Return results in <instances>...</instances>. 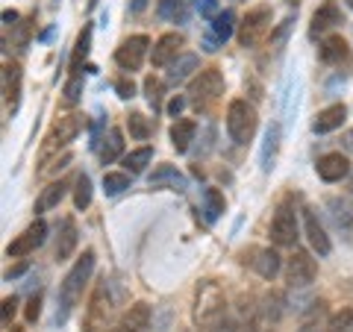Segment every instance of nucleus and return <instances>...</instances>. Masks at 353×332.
I'll return each instance as SVG.
<instances>
[{
  "label": "nucleus",
  "instance_id": "9b49d317",
  "mask_svg": "<svg viewBox=\"0 0 353 332\" xmlns=\"http://www.w3.org/2000/svg\"><path fill=\"white\" fill-rule=\"evenodd\" d=\"M106 315H109V294H106V280L97 285L92 300H88V312H85V332H97L106 324Z\"/></svg>",
  "mask_w": 353,
  "mask_h": 332
},
{
  "label": "nucleus",
  "instance_id": "dca6fc26",
  "mask_svg": "<svg viewBox=\"0 0 353 332\" xmlns=\"http://www.w3.org/2000/svg\"><path fill=\"white\" fill-rule=\"evenodd\" d=\"M303 224H306V238H309V245L315 247L318 256H327V253L333 250V245H330V236L324 232L321 220H318V215L312 212V209H303Z\"/></svg>",
  "mask_w": 353,
  "mask_h": 332
},
{
  "label": "nucleus",
  "instance_id": "423d86ee",
  "mask_svg": "<svg viewBox=\"0 0 353 332\" xmlns=\"http://www.w3.org/2000/svg\"><path fill=\"white\" fill-rule=\"evenodd\" d=\"M271 30V6H253L239 24V44L241 48H256Z\"/></svg>",
  "mask_w": 353,
  "mask_h": 332
},
{
  "label": "nucleus",
  "instance_id": "6e6552de",
  "mask_svg": "<svg viewBox=\"0 0 353 332\" xmlns=\"http://www.w3.org/2000/svg\"><path fill=\"white\" fill-rule=\"evenodd\" d=\"M318 276V264L315 259L309 256L306 250L297 247L292 256H289V264H285V280H289L292 289H306V285H312Z\"/></svg>",
  "mask_w": 353,
  "mask_h": 332
},
{
  "label": "nucleus",
  "instance_id": "c03bdc74",
  "mask_svg": "<svg viewBox=\"0 0 353 332\" xmlns=\"http://www.w3.org/2000/svg\"><path fill=\"white\" fill-rule=\"evenodd\" d=\"M15 312H18V297H6L3 300V324H9V320L15 318Z\"/></svg>",
  "mask_w": 353,
  "mask_h": 332
},
{
  "label": "nucleus",
  "instance_id": "20e7f679",
  "mask_svg": "<svg viewBox=\"0 0 353 332\" xmlns=\"http://www.w3.org/2000/svg\"><path fill=\"white\" fill-rule=\"evenodd\" d=\"M221 94H224V74H221V68H215V65L212 68H203L189 85V101L201 109V112L212 106Z\"/></svg>",
  "mask_w": 353,
  "mask_h": 332
},
{
  "label": "nucleus",
  "instance_id": "3c124183",
  "mask_svg": "<svg viewBox=\"0 0 353 332\" xmlns=\"http://www.w3.org/2000/svg\"><path fill=\"white\" fill-rule=\"evenodd\" d=\"M350 191H353V176H350Z\"/></svg>",
  "mask_w": 353,
  "mask_h": 332
},
{
  "label": "nucleus",
  "instance_id": "58836bf2",
  "mask_svg": "<svg viewBox=\"0 0 353 332\" xmlns=\"http://www.w3.org/2000/svg\"><path fill=\"white\" fill-rule=\"evenodd\" d=\"M62 94H65V103L74 106L77 101H80V94H83V74H71V80L65 83L62 88Z\"/></svg>",
  "mask_w": 353,
  "mask_h": 332
},
{
  "label": "nucleus",
  "instance_id": "c9c22d12",
  "mask_svg": "<svg viewBox=\"0 0 353 332\" xmlns=\"http://www.w3.org/2000/svg\"><path fill=\"white\" fill-rule=\"evenodd\" d=\"M130 176H132V174H106V176H103V191H106L109 197L127 191V188H130Z\"/></svg>",
  "mask_w": 353,
  "mask_h": 332
},
{
  "label": "nucleus",
  "instance_id": "5fc2aeb1",
  "mask_svg": "<svg viewBox=\"0 0 353 332\" xmlns=\"http://www.w3.org/2000/svg\"><path fill=\"white\" fill-rule=\"evenodd\" d=\"M12 332H21V329H15V326H12Z\"/></svg>",
  "mask_w": 353,
  "mask_h": 332
},
{
  "label": "nucleus",
  "instance_id": "a211bd4d",
  "mask_svg": "<svg viewBox=\"0 0 353 332\" xmlns=\"http://www.w3.org/2000/svg\"><path fill=\"white\" fill-rule=\"evenodd\" d=\"M192 3L194 0H159L157 3V15L171 24H185L192 15Z\"/></svg>",
  "mask_w": 353,
  "mask_h": 332
},
{
  "label": "nucleus",
  "instance_id": "4be33fe9",
  "mask_svg": "<svg viewBox=\"0 0 353 332\" xmlns=\"http://www.w3.org/2000/svg\"><path fill=\"white\" fill-rule=\"evenodd\" d=\"M197 68H201V59H197L194 53H183V56H176V59L171 62L168 83H171V85H180V83L189 80L192 71H197Z\"/></svg>",
  "mask_w": 353,
  "mask_h": 332
},
{
  "label": "nucleus",
  "instance_id": "393cba45",
  "mask_svg": "<svg viewBox=\"0 0 353 332\" xmlns=\"http://www.w3.org/2000/svg\"><path fill=\"white\" fill-rule=\"evenodd\" d=\"M165 183H168L171 188H176V191H183V188H185V176L176 171L174 165H159V168L150 174V185L153 188H162Z\"/></svg>",
  "mask_w": 353,
  "mask_h": 332
},
{
  "label": "nucleus",
  "instance_id": "6e6d98bb",
  "mask_svg": "<svg viewBox=\"0 0 353 332\" xmlns=\"http://www.w3.org/2000/svg\"><path fill=\"white\" fill-rule=\"evenodd\" d=\"M221 332H230V329H221Z\"/></svg>",
  "mask_w": 353,
  "mask_h": 332
},
{
  "label": "nucleus",
  "instance_id": "2f4dec72",
  "mask_svg": "<svg viewBox=\"0 0 353 332\" xmlns=\"http://www.w3.org/2000/svg\"><path fill=\"white\" fill-rule=\"evenodd\" d=\"M127 129H130V136H132V138L145 141V138H150L153 124H150V118H148V115H141V112H130V118H127Z\"/></svg>",
  "mask_w": 353,
  "mask_h": 332
},
{
  "label": "nucleus",
  "instance_id": "7c9ffc66",
  "mask_svg": "<svg viewBox=\"0 0 353 332\" xmlns=\"http://www.w3.org/2000/svg\"><path fill=\"white\" fill-rule=\"evenodd\" d=\"M150 159H153V150L150 147H139V150H132V153H127L124 156V168H127V174H141L150 165Z\"/></svg>",
  "mask_w": 353,
  "mask_h": 332
},
{
  "label": "nucleus",
  "instance_id": "a878e982",
  "mask_svg": "<svg viewBox=\"0 0 353 332\" xmlns=\"http://www.w3.org/2000/svg\"><path fill=\"white\" fill-rule=\"evenodd\" d=\"M121 150H124V132L121 129H109L106 136H103V145H101V162L103 165H112L118 156H121Z\"/></svg>",
  "mask_w": 353,
  "mask_h": 332
},
{
  "label": "nucleus",
  "instance_id": "bb28decb",
  "mask_svg": "<svg viewBox=\"0 0 353 332\" xmlns=\"http://www.w3.org/2000/svg\"><path fill=\"white\" fill-rule=\"evenodd\" d=\"M277 147H280V127L271 124L265 129V145H262V171L268 174L274 168V159H277Z\"/></svg>",
  "mask_w": 353,
  "mask_h": 332
},
{
  "label": "nucleus",
  "instance_id": "de8ad7c7",
  "mask_svg": "<svg viewBox=\"0 0 353 332\" xmlns=\"http://www.w3.org/2000/svg\"><path fill=\"white\" fill-rule=\"evenodd\" d=\"M3 21H6V24H15V21H18V12H9V9H6V12H3Z\"/></svg>",
  "mask_w": 353,
  "mask_h": 332
},
{
  "label": "nucleus",
  "instance_id": "b1692460",
  "mask_svg": "<svg viewBox=\"0 0 353 332\" xmlns=\"http://www.w3.org/2000/svg\"><path fill=\"white\" fill-rule=\"evenodd\" d=\"M250 264L256 268L262 280H274L280 273V256L277 250H256V259H250Z\"/></svg>",
  "mask_w": 353,
  "mask_h": 332
},
{
  "label": "nucleus",
  "instance_id": "4c0bfd02",
  "mask_svg": "<svg viewBox=\"0 0 353 332\" xmlns=\"http://www.w3.org/2000/svg\"><path fill=\"white\" fill-rule=\"evenodd\" d=\"M353 326V312L350 309H341V312H336L333 318L327 320V332H350Z\"/></svg>",
  "mask_w": 353,
  "mask_h": 332
},
{
  "label": "nucleus",
  "instance_id": "c756f323",
  "mask_svg": "<svg viewBox=\"0 0 353 332\" xmlns=\"http://www.w3.org/2000/svg\"><path fill=\"white\" fill-rule=\"evenodd\" d=\"M233 30H236V15L230 12V9H224V12H218L212 18V36L218 41H227L230 36H233Z\"/></svg>",
  "mask_w": 353,
  "mask_h": 332
},
{
  "label": "nucleus",
  "instance_id": "1a4fd4ad",
  "mask_svg": "<svg viewBox=\"0 0 353 332\" xmlns=\"http://www.w3.org/2000/svg\"><path fill=\"white\" fill-rule=\"evenodd\" d=\"M44 238H48V224H44L41 218H36V220H32V224L12 241V245L6 247V256H9V259L30 256V253H36V250L44 245Z\"/></svg>",
  "mask_w": 353,
  "mask_h": 332
},
{
  "label": "nucleus",
  "instance_id": "0eeeda50",
  "mask_svg": "<svg viewBox=\"0 0 353 332\" xmlns=\"http://www.w3.org/2000/svg\"><path fill=\"white\" fill-rule=\"evenodd\" d=\"M271 238H274V245H280V247H289L297 241V212L289 200H283L277 206V212H274Z\"/></svg>",
  "mask_w": 353,
  "mask_h": 332
},
{
  "label": "nucleus",
  "instance_id": "a18cd8bd",
  "mask_svg": "<svg viewBox=\"0 0 353 332\" xmlns=\"http://www.w3.org/2000/svg\"><path fill=\"white\" fill-rule=\"evenodd\" d=\"M183 106H185V97H174V101L168 103V112L176 118V115H180L183 112Z\"/></svg>",
  "mask_w": 353,
  "mask_h": 332
},
{
  "label": "nucleus",
  "instance_id": "864d4df0",
  "mask_svg": "<svg viewBox=\"0 0 353 332\" xmlns=\"http://www.w3.org/2000/svg\"><path fill=\"white\" fill-rule=\"evenodd\" d=\"M176 332H189V329H176Z\"/></svg>",
  "mask_w": 353,
  "mask_h": 332
},
{
  "label": "nucleus",
  "instance_id": "a19ab883",
  "mask_svg": "<svg viewBox=\"0 0 353 332\" xmlns=\"http://www.w3.org/2000/svg\"><path fill=\"white\" fill-rule=\"evenodd\" d=\"M115 92H118V97H124V101H130V97L136 94V85H132L130 76H121V80H115Z\"/></svg>",
  "mask_w": 353,
  "mask_h": 332
},
{
  "label": "nucleus",
  "instance_id": "37998d69",
  "mask_svg": "<svg viewBox=\"0 0 353 332\" xmlns=\"http://www.w3.org/2000/svg\"><path fill=\"white\" fill-rule=\"evenodd\" d=\"M24 312H27V320H30V324H32V320H39V315H41V297H39V294H36V297H30V303H27Z\"/></svg>",
  "mask_w": 353,
  "mask_h": 332
},
{
  "label": "nucleus",
  "instance_id": "79ce46f5",
  "mask_svg": "<svg viewBox=\"0 0 353 332\" xmlns=\"http://www.w3.org/2000/svg\"><path fill=\"white\" fill-rule=\"evenodd\" d=\"M197 9H201V15L212 21L218 15V0H197Z\"/></svg>",
  "mask_w": 353,
  "mask_h": 332
},
{
  "label": "nucleus",
  "instance_id": "603ef678",
  "mask_svg": "<svg viewBox=\"0 0 353 332\" xmlns=\"http://www.w3.org/2000/svg\"><path fill=\"white\" fill-rule=\"evenodd\" d=\"M347 6H350V9H353V0H347Z\"/></svg>",
  "mask_w": 353,
  "mask_h": 332
},
{
  "label": "nucleus",
  "instance_id": "412c9836",
  "mask_svg": "<svg viewBox=\"0 0 353 332\" xmlns=\"http://www.w3.org/2000/svg\"><path fill=\"white\" fill-rule=\"evenodd\" d=\"M77 247V224L71 218H65L62 220V227H59V236H57V247H53V256H57L59 262H65L74 253Z\"/></svg>",
  "mask_w": 353,
  "mask_h": 332
},
{
  "label": "nucleus",
  "instance_id": "473e14b6",
  "mask_svg": "<svg viewBox=\"0 0 353 332\" xmlns=\"http://www.w3.org/2000/svg\"><path fill=\"white\" fill-rule=\"evenodd\" d=\"M145 97H148V103L153 106V112H159V109H162V97H165V83L157 80V76H148V80H145Z\"/></svg>",
  "mask_w": 353,
  "mask_h": 332
},
{
  "label": "nucleus",
  "instance_id": "ea45409f",
  "mask_svg": "<svg viewBox=\"0 0 353 332\" xmlns=\"http://www.w3.org/2000/svg\"><path fill=\"white\" fill-rule=\"evenodd\" d=\"M318 315H324V303H318V309H312V315L303 320V326L297 329V332H327V324H321Z\"/></svg>",
  "mask_w": 353,
  "mask_h": 332
},
{
  "label": "nucleus",
  "instance_id": "aec40b11",
  "mask_svg": "<svg viewBox=\"0 0 353 332\" xmlns=\"http://www.w3.org/2000/svg\"><path fill=\"white\" fill-rule=\"evenodd\" d=\"M18 92H21V68L15 62L3 65V101H6L9 112H15L18 109Z\"/></svg>",
  "mask_w": 353,
  "mask_h": 332
},
{
  "label": "nucleus",
  "instance_id": "f03ea898",
  "mask_svg": "<svg viewBox=\"0 0 353 332\" xmlns=\"http://www.w3.org/2000/svg\"><path fill=\"white\" fill-rule=\"evenodd\" d=\"M94 250H83V256L74 262V268L65 273V280L59 282V312H57V320H68V315L74 312V306L80 303L83 297V289L88 282V276L94 271Z\"/></svg>",
  "mask_w": 353,
  "mask_h": 332
},
{
  "label": "nucleus",
  "instance_id": "9d476101",
  "mask_svg": "<svg viewBox=\"0 0 353 332\" xmlns=\"http://www.w3.org/2000/svg\"><path fill=\"white\" fill-rule=\"evenodd\" d=\"M150 48V39L148 36H130L121 41V48L115 50V62L121 65L124 71H139L141 68V62H145V53Z\"/></svg>",
  "mask_w": 353,
  "mask_h": 332
},
{
  "label": "nucleus",
  "instance_id": "ddd939ff",
  "mask_svg": "<svg viewBox=\"0 0 353 332\" xmlns=\"http://www.w3.org/2000/svg\"><path fill=\"white\" fill-rule=\"evenodd\" d=\"M315 171L324 183H341L350 174V162H347L345 153H324V156L318 159Z\"/></svg>",
  "mask_w": 353,
  "mask_h": 332
},
{
  "label": "nucleus",
  "instance_id": "c85d7f7f",
  "mask_svg": "<svg viewBox=\"0 0 353 332\" xmlns=\"http://www.w3.org/2000/svg\"><path fill=\"white\" fill-rule=\"evenodd\" d=\"M65 191H68V183H65V180H59V183H50V185L41 191V197H39L36 212H48V209L59 206V203H62V197H65Z\"/></svg>",
  "mask_w": 353,
  "mask_h": 332
},
{
  "label": "nucleus",
  "instance_id": "72a5a7b5",
  "mask_svg": "<svg viewBox=\"0 0 353 332\" xmlns=\"http://www.w3.org/2000/svg\"><path fill=\"white\" fill-rule=\"evenodd\" d=\"M88 203H92V180H88V174H80L77 176V188H74V206L88 209Z\"/></svg>",
  "mask_w": 353,
  "mask_h": 332
},
{
  "label": "nucleus",
  "instance_id": "7ed1b4c3",
  "mask_svg": "<svg viewBox=\"0 0 353 332\" xmlns=\"http://www.w3.org/2000/svg\"><path fill=\"white\" fill-rule=\"evenodd\" d=\"M256 127H259L256 109L248 101H233L227 106V132L236 145H250L253 136H256Z\"/></svg>",
  "mask_w": 353,
  "mask_h": 332
},
{
  "label": "nucleus",
  "instance_id": "8fccbe9b",
  "mask_svg": "<svg viewBox=\"0 0 353 332\" xmlns=\"http://www.w3.org/2000/svg\"><path fill=\"white\" fill-rule=\"evenodd\" d=\"M139 9H145V0H136V3H132V12H139Z\"/></svg>",
  "mask_w": 353,
  "mask_h": 332
},
{
  "label": "nucleus",
  "instance_id": "39448f33",
  "mask_svg": "<svg viewBox=\"0 0 353 332\" xmlns=\"http://www.w3.org/2000/svg\"><path fill=\"white\" fill-rule=\"evenodd\" d=\"M83 127H85V115H65V118H59L57 124H53V129L48 132V138H44V145L39 150V159L48 162L59 147L71 145V141L83 132Z\"/></svg>",
  "mask_w": 353,
  "mask_h": 332
},
{
  "label": "nucleus",
  "instance_id": "49530a36",
  "mask_svg": "<svg viewBox=\"0 0 353 332\" xmlns=\"http://www.w3.org/2000/svg\"><path fill=\"white\" fill-rule=\"evenodd\" d=\"M27 271V264H18V268H12V271H6V280H12V276H21Z\"/></svg>",
  "mask_w": 353,
  "mask_h": 332
},
{
  "label": "nucleus",
  "instance_id": "e433bc0d",
  "mask_svg": "<svg viewBox=\"0 0 353 332\" xmlns=\"http://www.w3.org/2000/svg\"><path fill=\"white\" fill-rule=\"evenodd\" d=\"M330 209H333V218H336V224H339V227H350L353 209H350L347 200H339V197H333V200H330Z\"/></svg>",
  "mask_w": 353,
  "mask_h": 332
},
{
  "label": "nucleus",
  "instance_id": "cd10ccee",
  "mask_svg": "<svg viewBox=\"0 0 353 332\" xmlns=\"http://www.w3.org/2000/svg\"><path fill=\"white\" fill-rule=\"evenodd\" d=\"M88 50H92V27H83L80 39H77V44H74V53H71V74H80L83 71Z\"/></svg>",
  "mask_w": 353,
  "mask_h": 332
},
{
  "label": "nucleus",
  "instance_id": "09e8293b",
  "mask_svg": "<svg viewBox=\"0 0 353 332\" xmlns=\"http://www.w3.org/2000/svg\"><path fill=\"white\" fill-rule=\"evenodd\" d=\"M345 147H347V150H353V129H350V132H345Z\"/></svg>",
  "mask_w": 353,
  "mask_h": 332
},
{
  "label": "nucleus",
  "instance_id": "6ab92c4d",
  "mask_svg": "<svg viewBox=\"0 0 353 332\" xmlns=\"http://www.w3.org/2000/svg\"><path fill=\"white\" fill-rule=\"evenodd\" d=\"M318 59L324 65H341L347 59V41L341 36H327L321 44H318Z\"/></svg>",
  "mask_w": 353,
  "mask_h": 332
},
{
  "label": "nucleus",
  "instance_id": "f704fd0d",
  "mask_svg": "<svg viewBox=\"0 0 353 332\" xmlns=\"http://www.w3.org/2000/svg\"><path fill=\"white\" fill-rule=\"evenodd\" d=\"M203 203H206V218L209 220L221 218V212H224V194H221L218 188H206V191H203Z\"/></svg>",
  "mask_w": 353,
  "mask_h": 332
},
{
  "label": "nucleus",
  "instance_id": "5701e85b",
  "mask_svg": "<svg viewBox=\"0 0 353 332\" xmlns=\"http://www.w3.org/2000/svg\"><path fill=\"white\" fill-rule=\"evenodd\" d=\"M194 132H197V124L192 118H183V121H176V124L171 127V145L176 153H185L192 147V141H194Z\"/></svg>",
  "mask_w": 353,
  "mask_h": 332
},
{
  "label": "nucleus",
  "instance_id": "f257e3e1",
  "mask_svg": "<svg viewBox=\"0 0 353 332\" xmlns=\"http://www.w3.org/2000/svg\"><path fill=\"white\" fill-rule=\"evenodd\" d=\"M227 318V297L215 280H201L194 291V324L201 332H221Z\"/></svg>",
  "mask_w": 353,
  "mask_h": 332
},
{
  "label": "nucleus",
  "instance_id": "f3484780",
  "mask_svg": "<svg viewBox=\"0 0 353 332\" xmlns=\"http://www.w3.org/2000/svg\"><path fill=\"white\" fill-rule=\"evenodd\" d=\"M345 121H347V106L345 103H333V106H327V109H321V112L315 115L312 129L318 132V136H324V132L339 129Z\"/></svg>",
  "mask_w": 353,
  "mask_h": 332
},
{
  "label": "nucleus",
  "instance_id": "2eb2a0df",
  "mask_svg": "<svg viewBox=\"0 0 353 332\" xmlns=\"http://www.w3.org/2000/svg\"><path fill=\"white\" fill-rule=\"evenodd\" d=\"M148 329H150V306L148 303H132L115 326V332H148Z\"/></svg>",
  "mask_w": 353,
  "mask_h": 332
},
{
  "label": "nucleus",
  "instance_id": "4468645a",
  "mask_svg": "<svg viewBox=\"0 0 353 332\" xmlns=\"http://www.w3.org/2000/svg\"><path fill=\"white\" fill-rule=\"evenodd\" d=\"M180 48H183V36H180V32H165V36L153 44L150 62L157 65V68H165V65H171L176 56H180Z\"/></svg>",
  "mask_w": 353,
  "mask_h": 332
},
{
  "label": "nucleus",
  "instance_id": "f8f14e48",
  "mask_svg": "<svg viewBox=\"0 0 353 332\" xmlns=\"http://www.w3.org/2000/svg\"><path fill=\"white\" fill-rule=\"evenodd\" d=\"M339 24H345V15H341V9H339L336 0H327V3H321V6L315 9V15H312V27H309V36L318 39L321 32L333 30V27H339Z\"/></svg>",
  "mask_w": 353,
  "mask_h": 332
}]
</instances>
